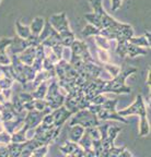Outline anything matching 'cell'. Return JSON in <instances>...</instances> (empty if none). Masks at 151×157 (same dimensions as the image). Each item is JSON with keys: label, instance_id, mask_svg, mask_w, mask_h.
I'll use <instances>...</instances> for the list:
<instances>
[{"label": "cell", "instance_id": "6da1fadb", "mask_svg": "<svg viewBox=\"0 0 151 157\" xmlns=\"http://www.w3.org/2000/svg\"><path fill=\"white\" fill-rule=\"evenodd\" d=\"M137 71L136 68L129 67L121 70V73L112 80H101L100 84V92L102 94L105 93H115V94H128L130 93V87L126 85V78L129 75L134 74Z\"/></svg>", "mask_w": 151, "mask_h": 157}, {"label": "cell", "instance_id": "7a4b0ae2", "mask_svg": "<svg viewBox=\"0 0 151 157\" xmlns=\"http://www.w3.org/2000/svg\"><path fill=\"white\" fill-rule=\"evenodd\" d=\"M70 50H71V57H70V64L72 67L77 66L80 62H91L94 61L93 57L91 56L88 48V45L82 40L79 39H74V43L70 46Z\"/></svg>", "mask_w": 151, "mask_h": 157}, {"label": "cell", "instance_id": "3957f363", "mask_svg": "<svg viewBox=\"0 0 151 157\" xmlns=\"http://www.w3.org/2000/svg\"><path fill=\"white\" fill-rule=\"evenodd\" d=\"M100 123H101V121L99 120L97 116L95 115V113H91L88 108L78 110L77 113H74L69 119V125L80 124L84 128L97 127Z\"/></svg>", "mask_w": 151, "mask_h": 157}, {"label": "cell", "instance_id": "277c9868", "mask_svg": "<svg viewBox=\"0 0 151 157\" xmlns=\"http://www.w3.org/2000/svg\"><path fill=\"white\" fill-rule=\"evenodd\" d=\"M117 111L123 117H128V116H134V115L138 116L139 118L145 117V116H147V105L145 103V99L142 97V95L138 94L136 96V99L134 101V103L131 104L130 106Z\"/></svg>", "mask_w": 151, "mask_h": 157}, {"label": "cell", "instance_id": "5b68a950", "mask_svg": "<svg viewBox=\"0 0 151 157\" xmlns=\"http://www.w3.org/2000/svg\"><path fill=\"white\" fill-rule=\"evenodd\" d=\"M48 22L50 23V25H52L58 33H62V32H64V31L70 29L69 21H68L67 14L65 12L53 14L52 17L48 19Z\"/></svg>", "mask_w": 151, "mask_h": 157}, {"label": "cell", "instance_id": "8992f818", "mask_svg": "<svg viewBox=\"0 0 151 157\" xmlns=\"http://www.w3.org/2000/svg\"><path fill=\"white\" fill-rule=\"evenodd\" d=\"M52 115L54 118V127L62 128L64 124L67 122L72 116V113L69 111L64 105L52 110Z\"/></svg>", "mask_w": 151, "mask_h": 157}, {"label": "cell", "instance_id": "52a82bcc", "mask_svg": "<svg viewBox=\"0 0 151 157\" xmlns=\"http://www.w3.org/2000/svg\"><path fill=\"white\" fill-rule=\"evenodd\" d=\"M97 118L100 121H111L115 120L118 122L123 123H128V120L126 117H123L118 113L116 109H105V108H101V110L97 113Z\"/></svg>", "mask_w": 151, "mask_h": 157}, {"label": "cell", "instance_id": "ba28073f", "mask_svg": "<svg viewBox=\"0 0 151 157\" xmlns=\"http://www.w3.org/2000/svg\"><path fill=\"white\" fill-rule=\"evenodd\" d=\"M29 47L26 39L20 38L19 36L13 37V40L11 43V45L7 48V54L9 56H12V55H19L20 52H22L25 48Z\"/></svg>", "mask_w": 151, "mask_h": 157}, {"label": "cell", "instance_id": "9c48e42d", "mask_svg": "<svg viewBox=\"0 0 151 157\" xmlns=\"http://www.w3.org/2000/svg\"><path fill=\"white\" fill-rule=\"evenodd\" d=\"M20 61L23 64H27V66H32L33 61L35 58V47L29 46L27 48H25L22 52L18 55Z\"/></svg>", "mask_w": 151, "mask_h": 157}, {"label": "cell", "instance_id": "30bf717a", "mask_svg": "<svg viewBox=\"0 0 151 157\" xmlns=\"http://www.w3.org/2000/svg\"><path fill=\"white\" fill-rule=\"evenodd\" d=\"M50 36H55V37H59V38H62V37H60V34L52 26V25H50V23L48 22V21H45L44 27H43L41 34L38 35V38H40L41 43H42L44 39H46L47 37H50Z\"/></svg>", "mask_w": 151, "mask_h": 157}, {"label": "cell", "instance_id": "8fae6325", "mask_svg": "<svg viewBox=\"0 0 151 157\" xmlns=\"http://www.w3.org/2000/svg\"><path fill=\"white\" fill-rule=\"evenodd\" d=\"M148 54V49L144 47H139L137 45L127 42V56L130 58H135L138 56H146Z\"/></svg>", "mask_w": 151, "mask_h": 157}, {"label": "cell", "instance_id": "7c38bea8", "mask_svg": "<svg viewBox=\"0 0 151 157\" xmlns=\"http://www.w3.org/2000/svg\"><path fill=\"white\" fill-rule=\"evenodd\" d=\"M69 127H70V130H69V134H68L69 140L72 141V142L78 143V141H79L82 135H83L84 131H85V128L80 124H72V125H69Z\"/></svg>", "mask_w": 151, "mask_h": 157}, {"label": "cell", "instance_id": "4fadbf2b", "mask_svg": "<svg viewBox=\"0 0 151 157\" xmlns=\"http://www.w3.org/2000/svg\"><path fill=\"white\" fill-rule=\"evenodd\" d=\"M48 83H50V80L44 81L43 83H41L40 85L34 88V91L32 92V96L34 99H45L47 88H48Z\"/></svg>", "mask_w": 151, "mask_h": 157}, {"label": "cell", "instance_id": "5bb4252c", "mask_svg": "<svg viewBox=\"0 0 151 157\" xmlns=\"http://www.w3.org/2000/svg\"><path fill=\"white\" fill-rule=\"evenodd\" d=\"M15 32H17V36H19L20 38L23 39H26L27 37L32 34L30 26L23 24L20 20H18L17 22H15Z\"/></svg>", "mask_w": 151, "mask_h": 157}, {"label": "cell", "instance_id": "9a60e30c", "mask_svg": "<svg viewBox=\"0 0 151 157\" xmlns=\"http://www.w3.org/2000/svg\"><path fill=\"white\" fill-rule=\"evenodd\" d=\"M44 24H45L44 17H34V20H33L30 24L31 33L34 35H40L41 32H42L43 27H44Z\"/></svg>", "mask_w": 151, "mask_h": 157}, {"label": "cell", "instance_id": "2e32d148", "mask_svg": "<svg viewBox=\"0 0 151 157\" xmlns=\"http://www.w3.org/2000/svg\"><path fill=\"white\" fill-rule=\"evenodd\" d=\"M29 130V128L25 124H23V127L21 129H19L18 131L13 132L11 134V142L14 143H23L27 140L26 139V131Z\"/></svg>", "mask_w": 151, "mask_h": 157}, {"label": "cell", "instance_id": "e0dca14e", "mask_svg": "<svg viewBox=\"0 0 151 157\" xmlns=\"http://www.w3.org/2000/svg\"><path fill=\"white\" fill-rule=\"evenodd\" d=\"M78 146H79V145L76 142H72V141H70V140L65 141L59 146V151L64 155H66V156H71V154L76 151V148H77Z\"/></svg>", "mask_w": 151, "mask_h": 157}, {"label": "cell", "instance_id": "ac0fdd59", "mask_svg": "<svg viewBox=\"0 0 151 157\" xmlns=\"http://www.w3.org/2000/svg\"><path fill=\"white\" fill-rule=\"evenodd\" d=\"M7 146H8V151H9V156L18 157V156H21V152L24 148V142L23 143L10 142Z\"/></svg>", "mask_w": 151, "mask_h": 157}, {"label": "cell", "instance_id": "d6986e66", "mask_svg": "<svg viewBox=\"0 0 151 157\" xmlns=\"http://www.w3.org/2000/svg\"><path fill=\"white\" fill-rule=\"evenodd\" d=\"M150 134V123L147 116L145 117H140V121H139V136L144 137Z\"/></svg>", "mask_w": 151, "mask_h": 157}, {"label": "cell", "instance_id": "ffe728a7", "mask_svg": "<svg viewBox=\"0 0 151 157\" xmlns=\"http://www.w3.org/2000/svg\"><path fill=\"white\" fill-rule=\"evenodd\" d=\"M128 42L134 45H137V46H139V47L150 48V40H149L145 35H141V36H133L129 38Z\"/></svg>", "mask_w": 151, "mask_h": 157}, {"label": "cell", "instance_id": "44dd1931", "mask_svg": "<svg viewBox=\"0 0 151 157\" xmlns=\"http://www.w3.org/2000/svg\"><path fill=\"white\" fill-rule=\"evenodd\" d=\"M94 42L97 44V48H102V49H105V50H109L111 48V44H109V39L105 38L104 36H102V35H95L94 36Z\"/></svg>", "mask_w": 151, "mask_h": 157}, {"label": "cell", "instance_id": "7402d4cb", "mask_svg": "<svg viewBox=\"0 0 151 157\" xmlns=\"http://www.w3.org/2000/svg\"><path fill=\"white\" fill-rule=\"evenodd\" d=\"M78 145L80 147H82L83 150H89L92 148V137L89 135V133L87 131H84L83 135L81 136L79 141H78Z\"/></svg>", "mask_w": 151, "mask_h": 157}, {"label": "cell", "instance_id": "603a6c76", "mask_svg": "<svg viewBox=\"0 0 151 157\" xmlns=\"http://www.w3.org/2000/svg\"><path fill=\"white\" fill-rule=\"evenodd\" d=\"M100 34V29L97 26H94L92 24H87L84 26V29L81 31V35L83 37H90V36H95V35Z\"/></svg>", "mask_w": 151, "mask_h": 157}, {"label": "cell", "instance_id": "cb8c5ba5", "mask_svg": "<svg viewBox=\"0 0 151 157\" xmlns=\"http://www.w3.org/2000/svg\"><path fill=\"white\" fill-rule=\"evenodd\" d=\"M84 19L87 20L90 24H92V25H94V26L99 27V29H102L101 19H100V17L97 14V13H94V12L87 13V14H84Z\"/></svg>", "mask_w": 151, "mask_h": 157}, {"label": "cell", "instance_id": "d4e9b609", "mask_svg": "<svg viewBox=\"0 0 151 157\" xmlns=\"http://www.w3.org/2000/svg\"><path fill=\"white\" fill-rule=\"evenodd\" d=\"M23 72H24V75L26 78L27 83L32 82L37 73V71L32 66H27V64H24V67H23Z\"/></svg>", "mask_w": 151, "mask_h": 157}, {"label": "cell", "instance_id": "484cf974", "mask_svg": "<svg viewBox=\"0 0 151 157\" xmlns=\"http://www.w3.org/2000/svg\"><path fill=\"white\" fill-rule=\"evenodd\" d=\"M104 69L109 72V74L112 76V78H115L117 76L121 71V68L119 66H116V64H112L109 62L107 63H104Z\"/></svg>", "mask_w": 151, "mask_h": 157}, {"label": "cell", "instance_id": "4316f807", "mask_svg": "<svg viewBox=\"0 0 151 157\" xmlns=\"http://www.w3.org/2000/svg\"><path fill=\"white\" fill-rule=\"evenodd\" d=\"M90 1H91V6L93 8V12L101 17L105 12V10L103 9V0H90Z\"/></svg>", "mask_w": 151, "mask_h": 157}, {"label": "cell", "instance_id": "83f0119b", "mask_svg": "<svg viewBox=\"0 0 151 157\" xmlns=\"http://www.w3.org/2000/svg\"><path fill=\"white\" fill-rule=\"evenodd\" d=\"M116 54L118 55L121 58H124L127 56V42H117L116 49H115Z\"/></svg>", "mask_w": 151, "mask_h": 157}, {"label": "cell", "instance_id": "f1b7e54d", "mask_svg": "<svg viewBox=\"0 0 151 157\" xmlns=\"http://www.w3.org/2000/svg\"><path fill=\"white\" fill-rule=\"evenodd\" d=\"M13 82H14V80L11 76L5 75L2 73V76L0 78V90H2V88H11Z\"/></svg>", "mask_w": 151, "mask_h": 157}, {"label": "cell", "instance_id": "f546056e", "mask_svg": "<svg viewBox=\"0 0 151 157\" xmlns=\"http://www.w3.org/2000/svg\"><path fill=\"white\" fill-rule=\"evenodd\" d=\"M48 146L50 145H42V146H38L36 147L34 151L32 152L31 156H34V157H44L47 155L48 153Z\"/></svg>", "mask_w": 151, "mask_h": 157}, {"label": "cell", "instance_id": "4dcf8cb0", "mask_svg": "<svg viewBox=\"0 0 151 157\" xmlns=\"http://www.w3.org/2000/svg\"><path fill=\"white\" fill-rule=\"evenodd\" d=\"M10 101L12 103L13 107L17 109L18 113H20V111L24 110V104L22 103V101L20 99L19 95H14V96H11L10 98Z\"/></svg>", "mask_w": 151, "mask_h": 157}, {"label": "cell", "instance_id": "1f68e13d", "mask_svg": "<svg viewBox=\"0 0 151 157\" xmlns=\"http://www.w3.org/2000/svg\"><path fill=\"white\" fill-rule=\"evenodd\" d=\"M92 150L95 153V156H101V153L103 151L101 139H92Z\"/></svg>", "mask_w": 151, "mask_h": 157}, {"label": "cell", "instance_id": "d6a6232c", "mask_svg": "<svg viewBox=\"0 0 151 157\" xmlns=\"http://www.w3.org/2000/svg\"><path fill=\"white\" fill-rule=\"evenodd\" d=\"M97 58H99V60L103 64L109 62V55L107 52V50H105V49L97 48Z\"/></svg>", "mask_w": 151, "mask_h": 157}, {"label": "cell", "instance_id": "836d02e7", "mask_svg": "<svg viewBox=\"0 0 151 157\" xmlns=\"http://www.w3.org/2000/svg\"><path fill=\"white\" fill-rule=\"evenodd\" d=\"M13 38H8V37H2L0 38V52H7V48L11 45Z\"/></svg>", "mask_w": 151, "mask_h": 157}, {"label": "cell", "instance_id": "e575fe53", "mask_svg": "<svg viewBox=\"0 0 151 157\" xmlns=\"http://www.w3.org/2000/svg\"><path fill=\"white\" fill-rule=\"evenodd\" d=\"M26 42H27V44H29V46H32V47H36L41 44L38 35H34V34H31L30 36L27 37Z\"/></svg>", "mask_w": 151, "mask_h": 157}, {"label": "cell", "instance_id": "d590c367", "mask_svg": "<svg viewBox=\"0 0 151 157\" xmlns=\"http://www.w3.org/2000/svg\"><path fill=\"white\" fill-rule=\"evenodd\" d=\"M11 142V134L7 131L0 133V145H8Z\"/></svg>", "mask_w": 151, "mask_h": 157}, {"label": "cell", "instance_id": "8d00e7d4", "mask_svg": "<svg viewBox=\"0 0 151 157\" xmlns=\"http://www.w3.org/2000/svg\"><path fill=\"white\" fill-rule=\"evenodd\" d=\"M47 107V101L45 99H34V109L43 111Z\"/></svg>", "mask_w": 151, "mask_h": 157}, {"label": "cell", "instance_id": "74e56055", "mask_svg": "<svg viewBox=\"0 0 151 157\" xmlns=\"http://www.w3.org/2000/svg\"><path fill=\"white\" fill-rule=\"evenodd\" d=\"M10 63H11V58L7 54V52H0V66H9Z\"/></svg>", "mask_w": 151, "mask_h": 157}, {"label": "cell", "instance_id": "f35d334b", "mask_svg": "<svg viewBox=\"0 0 151 157\" xmlns=\"http://www.w3.org/2000/svg\"><path fill=\"white\" fill-rule=\"evenodd\" d=\"M105 101H106V97H105V96L101 93V94H97V95L94 96L91 101H90V103L95 104V105H102V104L104 103Z\"/></svg>", "mask_w": 151, "mask_h": 157}, {"label": "cell", "instance_id": "ab89813d", "mask_svg": "<svg viewBox=\"0 0 151 157\" xmlns=\"http://www.w3.org/2000/svg\"><path fill=\"white\" fill-rule=\"evenodd\" d=\"M19 95V97H20V99L22 101V103H27V101H32V99H34L32 96V93H29V92H21L20 94H18Z\"/></svg>", "mask_w": 151, "mask_h": 157}, {"label": "cell", "instance_id": "60d3db41", "mask_svg": "<svg viewBox=\"0 0 151 157\" xmlns=\"http://www.w3.org/2000/svg\"><path fill=\"white\" fill-rule=\"evenodd\" d=\"M74 39H76V36H74V35H70V36H67V37H62V45L64 47H70L72 43H74Z\"/></svg>", "mask_w": 151, "mask_h": 157}, {"label": "cell", "instance_id": "b9f144b4", "mask_svg": "<svg viewBox=\"0 0 151 157\" xmlns=\"http://www.w3.org/2000/svg\"><path fill=\"white\" fill-rule=\"evenodd\" d=\"M52 50L54 52V54L56 55L59 59L62 58V50H64V46H62V44H57V45H55V46H53Z\"/></svg>", "mask_w": 151, "mask_h": 157}, {"label": "cell", "instance_id": "7bdbcfd3", "mask_svg": "<svg viewBox=\"0 0 151 157\" xmlns=\"http://www.w3.org/2000/svg\"><path fill=\"white\" fill-rule=\"evenodd\" d=\"M42 122L43 123H46V124H48V125H54V118H53L52 113H46V115L43 117Z\"/></svg>", "mask_w": 151, "mask_h": 157}, {"label": "cell", "instance_id": "ee69618b", "mask_svg": "<svg viewBox=\"0 0 151 157\" xmlns=\"http://www.w3.org/2000/svg\"><path fill=\"white\" fill-rule=\"evenodd\" d=\"M2 95L5 96V98L7 101H10L11 96H12V90L11 88H2V90H0Z\"/></svg>", "mask_w": 151, "mask_h": 157}, {"label": "cell", "instance_id": "f6af8a7d", "mask_svg": "<svg viewBox=\"0 0 151 157\" xmlns=\"http://www.w3.org/2000/svg\"><path fill=\"white\" fill-rule=\"evenodd\" d=\"M123 0H112V10L113 11H117L121 8Z\"/></svg>", "mask_w": 151, "mask_h": 157}, {"label": "cell", "instance_id": "bcb514c9", "mask_svg": "<svg viewBox=\"0 0 151 157\" xmlns=\"http://www.w3.org/2000/svg\"><path fill=\"white\" fill-rule=\"evenodd\" d=\"M9 156V151H8L7 145H0V157Z\"/></svg>", "mask_w": 151, "mask_h": 157}, {"label": "cell", "instance_id": "7dc6e473", "mask_svg": "<svg viewBox=\"0 0 151 157\" xmlns=\"http://www.w3.org/2000/svg\"><path fill=\"white\" fill-rule=\"evenodd\" d=\"M131 156H133V154H131V153L127 150L126 147H125L124 150H123V152L119 154V157H131Z\"/></svg>", "mask_w": 151, "mask_h": 157}, {"label": "cell", "instance_id": "c3c4849f", "mask_svg": "<svg viewBox=\"0 0 151 157\" xmlns=\"http://www.w3.org/2000/svg\"><path fill=\"white\" fill-rule=\"evenodd\" d=\"M6 101H7V99H6L5 96L2 95V93H1V91H0V104H3Z\"/></svg>", "mask_w": 151, "mask_h": 157}, {"label": "cell", "instance_id": "681fc988", "mask_svg": "<svg viewBox=\"0 0 151 157\" xmlns=\"http://www.w3.org/2000/svg\"><path fill=\"white\" fill-rule=\"evenodd\" d=\"M147 84H148V87H150V71H148V78H147Z\"/></svg>", "mask_w": 151, "mask_h": 157}, {"label": "cell", "instance_id": "f907efd6", "mask_svg": "<svg viewBox=\"0 0 151 157\" xmlns=\"http://www.w3.org/2000/svg\"><path fill=\"white\" fill-rule=\"evenodd\" d=\"M3 131H5V127H3V123L0 121V133L3 132Z\"/></svg>", "mask_w": 151, "mask_h": 157}, {"label": "cell", "instance_id": "816d5d0a", "mask_svg": "<svg viewBox=\"0 0 151 157\" xmlns=\"http://www.w3.org/2000/svg\"><path fill=\"white\" fill-rule=\"evenodd\" d=\"M145 36H146L147 38H148L149 40H150V32H149V31H148V32H146V33H145Z\"/></svg>", "mask_w": 151, "mask_h": 157}, {"label": "cell", "instance_id": "f5cc1de1", "mask_svg": "<svg viewBox=\"0 0 151 157\" xmlns=\"http://www.w3.org/2000/svg\"><path fill=\"white\" fill-rule=\"evenodd\" d=\"M0 121H1V104H0Z\"/></svg>", "mask_w": 151, "mask_h": 157}]
</instances>
